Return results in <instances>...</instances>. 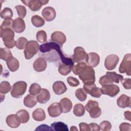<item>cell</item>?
I'll return each instance as SVG.
<instances>
[{"mask_svg": "<svg viewBox=\"0 0 131 131\" xmlns=\"http://www.w3.org/2000/svg\"><path fill=\"white\" fill-rule=\"evenodd\" d=\"M26 28L25 21L20 17H17L14 20L13 29L17 33L23 32Z\"/></svg>", "mask_w": 131, "mask_h": 131, "instance_id": "19", "label": "cell"}, {"mask_svg": "<svg viewBox=\"0 0 131 131\" xmlns=\"http://www.w3.org/2000/svg\"><path fill=\"white\" fill-rule=\"evenodd\" d=\"M41 89V87L39 84L36 83H34L30 85L29 90V92L30 94L35 96L40 92Z\"/></svg>", "mask_w": 131, "mask_h": 131, "instance_id": "38", "label": "cell"}, {"mask_svg": "<svg viewBox=\"0 0 131 131\" xmlns=\"http://www.w3.org/2000/svg\"><path fill=\"white\" fill-rule=\"evenodd\" d=\"M72 67L70 64L60 63L58 66V72L61 75L66 76L71 72Z\"/></svg>", "mask_w": 131, "mask_h": 131, "instance_id": "28", "label": "cell"}, {"mask_svg": "<svg viewBox=\"0 0 131 131\" xmlns=\"http://www.w3.org/2000/svg\"><path fill=\"white\" fill-rule=\"evenodd\" d=\"M90 130L93 131H99L100 130L99 125L95 123H91L89 124Z\"/></svg>", "mask_w": 131, "mask_h": 131, "instance_id": "47", "label": "cell"}, {"mask_svg": "<svg viewBox=\"0 0 131 131\" xmlns=\"http://www.w3.org/2000/svg\"><path fill=\"white\" fill-rule=\"evenodd\" d=\"M119 129L121 131H130L131 130V125L128 123L123 122L120 124L119 126Z\"/></svg>", "mask_w": 131, "mask_h": 131, "instance_id": "44", "label": "cell"}, {"mask_svg": "<svg viewBox=\"0 0 131 131\" xmlns=\"http://www.w3.org/2000/svg\"><path fill=\"white\" fill-rule=\"evenodd\" d=\"M101 90L102 94L108 95L111 97H115L120 92V89L119 86L114 84L103 85L101 88Z\"/></svg>", "mask_w": 131, "mask_h": 131, "instance_id": "9", "label": "cell"}, {"mask_svg": "<svg viewBox=\"0 0 131 131\" xmlns=\"http://www.w3.org/2000/svg\"><path fill=\"white\" fill-rule=\"evenodd\" d=\"M88 58V54L84 49L81 47H77L74 49L72 60L74 62H86Z\"/></svg>", "mask_w": 131, "mask_h": 131, "instance_id": "6", "label": "cell"}, {"mask_svg": "<svg viewBox=\"0 0 131 131\" xmlns=\"http://www.w3.org/2000/svg\"><path fill=\"white\" fill-rule=\"evenodd\" d=\"M14 20L12 19H8L4 20L2 23L1 26V30H4L5 29H13Z\"/></svg>", "mask_w": 131, "mask_h": 131, "instance_id": "39", "label": "cell"}, {"mask_svg": "<svg viewBox=\"0 0 131 131\" xmlns=\"http://www.w3.org/2000/svg\"><path fill=\"white\" fill-rule=\"evenodd\" d=\"M27 84L24 81H19L13 84L11 90V95L15 98L21 97L26 92Z\"/></svg>", "mask_w": 131, "mask_h": 131, "instance_id": "4", "label": "cell"}, {"mask_svg": "<svg viewBox=\"0 0 131 131\" xmlns=\"http://www.w3.org/2000/svg\"><path fill=\"white\" fill-rule=\"evenodd\" d=\"M84 108L89 113L90 117L92 118H97L99 117L102 113L101 108L99 107L98 102L95 100H89L85 105Z\"/></svg>", "mask_w": 131, "mask_h": 131, "instance_id": "3", "label": "cell"}, {"mask_svg": "<svg viewBox=\"0 0 131 131\" xmlns=\"http://www.w3.org/2000/svg\"><path fill=\"white\" fill-rule=\"evenodd\" d=\"M26 6H28L31 10L33 11H37L39 10L41 7L46 4H47L49 1H42V0H31V1H22Z\"/></svg>", "mask_w": 131, "mask_h": 131, "instance_id": "10", "label": "cell"}, {"mask_svg": "<svg viewBox=\"0 0 131 131\" xmlns=\"http://www.w3.org/2000/svg\"><path fill=\"white\" fill-rule=\"evenodd\" d=\"M80 131H89L90 130L89 125L88 124L84 122H81L79 124Z\"/></svg>", "mask_w": 131, "mask_h": 131, "instance_id": "45", "label": "cell"}, {"mask_svg": "<svg viewBox=\"0 0 131 131\" xmlns=\"http://www.w3.org/2000/svg\"><path fill=\"white\" fill-rule=\"evenodd\" d=\"M39 50V46L36 41H29L24 52L25 58L30 59L38 52Z\"/></svg>", "mask_w": 131, "mask_h": 131, "instance_id": "5", "label": "cell"}, {"mask_svg": "<svg viewBox=\"0 0 131 131\" xmlns=\"http://www.w3.org/2000/svg\"><path fill=\"white\" fill-rule=\"evenodd\" d=\"M53 130L51 127H50L46 124H42L38 126L36 129L35 130Z\"/></svg>", "mask_w": 131, "mask_h": 131, "instance_id": "46", "label": "cell"}, {"mask_svg": "<svg viewBox=\"0 0 131 131\" xmlns=\"http://www.w3.org/2000/svg\"><path fill=\"white\" fill-rule=\"evenodd\" d=\"M70 130H71V131H73V130L74 131V130H78V129L76 128V126H71Z\"/></svg>", "mask_w": 131, "mask_h": 131, "instance_id": "50", "label": "cell"}, {"mask_svg": "<svg viewBox=\"0 0 131 131\" xmlns=\"http://www.w3.org/2000/svg\"><path fill=\"white\" fill-rule=\"evenodd\" d=\"M48 112L50 116L57 117L62 113L59 103L55 102L52 103L48 108Z\"/></svg>", "mask_w": 131, "mask_h": 131, "instance_id": "14", "label": "cell"}, {"mask_svg": "<svg viewBox=\"0 0 131 131\" xmlns=\"http://www.w3.org/2000/svg\"><path fill=\"white\" fill-rule=\"evenodd\" d=\"M119 58L117 55L111 54L108 55L105 59L104 66L107 70H114L117 65Z\"/></svg>", "mask_w": 131, "mask_h": 131, "instance_id": "11", "label": "cell"}, {"mask_svg": "<svg viewBox=\"0 0 131 131\" xmlns=\"http://www.w3.org/2000/svg\"><path fill=\"white\" fill-rule=\"evenodd\" d=\"M15 8L17 11L19 17L24 18L27 14V10L25 6L22 5H17L15 7Z\"/></svg>", "mask_w": 131, "mask_h": 131, "instance_id": "40", "label": "cell"}, {"mask_svg": "<svg viewBox=\"0 0 131 131\" xmlns=\"http://www.w3.org/2000/svg\"><path fill=\"white\" fill-rule=\"evenodd\" d=\"M16 115L18 117L21 123H27L30 119L29 113L26 110H20L16 113Z\"/></svg>", "mask_w": 131, "mask_h": 131, "instance_id": "29", "label": "cell"}, {"mask_svg": "<svg viewBox=\"0 0 131 131\" xmlns=\"http://www.w3.org/2000/svg\"><path fill=\"white\" fill-rule=\"evenodd\" d=\"M100 129L103 131H108L112 128V124L108 121L104 120L102 121L99 125Z\"/></svg>", "mask_w": 131, "mask_h": 131, "instance_id": "41", "label": "cell"}, {"mask_svg": "<svg viewBox=\"0 0 131 131\" xmlns=\"http://www.w3.org/2000/svg\"><path fill=\"white\" fill-rule=\"evenodd\" d=\"M6 122L7 124L10 127L13 128L18 127L21 123V122L16 114H11L8 116L6 118Z\"/></svg>", "mask_w": 131, "mask_h": 131, "instance_id": "15", "label": "cell"}, {"mask_svg": "<svg viewBox=\"0 0 131 131\" xmlns=\"http://www.w3.org/2000/svg\"><path fill=\"white\" fill-rule=\"evenodd\" d=\"M53 90L56 95H61L67 90V87L64 83L62 81H55L52 86Z\"/></svg>", "mask_w": 131, "mask_h": 131, "instance_id": "21", "label": "cell"}, {"mask_svg": "<svg viewBox=\"0 0 131 131\" xmlns=\"http://www.w3.org/2000/svg\"><path fill=\"white\" fill-rule=\"evenodd\" d=\"M53 130L55 131H68V125L60 121L54 122L51 124Z\"/></svg>", "mask_w": 131, "mask_h": 131, "instance_id": "27", "label": "cell"}, {"mask_svg": "<svg viewBox=\"0 0 131 131\" xmlns=\"http://www.w3.org/2000/svg\"><path fill=\"white\" fill-rule=\"evenodd\" d=\"M67 82L72 87H76L80 84L79 80L77 78L72 76H69L67 78Z\"/></svg>", "mask_w": 131, "mask_h": 131, "instance_id": "42", "label": "cell"}, {"mask_svg": "<svg viewBox=\"0 0 131 131\" xmlns=\"http://www.w3.org/2000/svg\"><path fill=\"white\" fill-rule=\"evenodd\" d=\"M59 104L63 113H69L71 110L73 106L71 100L68 98L61 99L59 102Z\"/></svg>", "mask_w": 131, "mask_h": 131, "instance_id": "23", "label": "cell"}, {"mask_svg": "<svg viewBox=\"0 0 131 131\" xmlns=\"http://www.w3.org/2000/svg\"><path fill=\"white\" fill-rule=\"evenodd\" d=\"M5 46L8 49H12L14 47V46H15L16 45V41L14 39L13 40L11 41H9L8 42H5L4 43Z\"/></svg>", "mask_w": 131, "mask_h": 131, "instance_id": "48", "label": "cell"}, {"mask_svg": "<svg viewBox=\"0 0 131 131\" xmlns=\"http://www.w3.org/2000/svg\"><path fill=\"white\" fill-rule=\"evenodd\" d=\"M33 67L35 71L40 72L46 70L47 67V63L44 58L39 57L35 60Z\"/></svg>", "mask_w": 131, "mask_h": 131, "instance_id": "18", "label": "cell"}, {"mask_svg": "<svg viewBox=\"0 0 131 131\" xmlns=\"http://www.w3.org/2000/svg\"><path fill=\"white\" fill-rule=\"evenodd\" d=\"M11 90V86L10 83L7 81H2L0 84V93L1 94L8 93Z\"/></svg>", "mask_w": 131, "mask_h": 131, "instance_id": "33", "label": "cell"}, {"mask_svg": "<svg viewBox=\"0 0 131 131\" xmlns=\"http://www.w3.org/2000/svg\"><path fill=\"white\" fill-rule=\"evenodd\" d=\"M37 40L40 43H44L47 40V35L43 30L38 31L36 35Z\"/></svg>", "mask_w": 131, "mask_h": 131, "instance_id": "37", "label": "cell"}, {"mask_svg": "<svg viewBox=\"0 0 131 131\" xmlns=\"http://www.w3.org/2000/svg\"><path fill=\"white\" fill-rule=\"evenodd\" d=\"M130 114L131 113L130 111H125L124 113V116L125 118L128 121H130Z\"/></svg>", "mask_w": 131, "mask_h": 131, "instance_id": "49", "label": "cell"}, {"mask_svg": "<svg viewBox=\"0 0 131 131\" xmlns=\"http://www.w3.org/2000/svg\"><path fill=\"white\" fill-rule=\"evenodd\" d=\"M51 96L49 91L46 89H41L40 92L37 94L36 98L37 101L41 104L47 102L50 99Z\"/></svg>", "mask_w": 131, "mask_h": 131, "instance_id": "20", "label": "cell"}, {"mask_svg": "<svg viewBox=\"0 0 131 131\" xmlns=\"http://www.w3.org/2000/svg\"><path fill=\"white\" fill-rule=\"evenodd\" d=\"M123 78L122 75L117 74L115 72H107L106 74L101 76L99 80V83L102 85L111 84L113 83H118Z\"/></svg>", "mask_w": 131, "mask_h": 131, "instance_id": "2", "label": "cell"}, {"mask_svg": "<svg viewBox=\"0 0 131 131\" xmlns=\"http://www.w3.org/2000/svg\"><path fill=\"white\" fill-rule=\"evenodd\" d=\"M100 56L95 52H91L88 54V58L86 64L92 68L97 67L100 62Z\"/></svg>", "mask_w": 131, "mask_h": 131, "instance_id": "16", "label": "cell"}, {"mask_svg": "<svg viewBox=\"0 0 131 131\" xmlns=\"http://www.w3.org/2000/svg\"><path fill=\"white\" fill-rule=\"evenodd\" d=\"M13 57L11 51L7 48H2L0 50V58L1 59L7 61L11 57Z\"/></svg>", "mask_w": 131, "mask_h": 131, "instance_id": "30", "label": "cell"}, {"mask_svg": "<svg viewBox=\"0 0 131 131\" xmlns=\"http://www.w3.org/2000/svg\"><path fill=\"white\" fill-rule=\"evenodd\" d=\"M119 71L120 73H126L128 76L131 75V54H126L120 64Z\"/></svg>", "mask_w": 131, "mask_h": 131, "instance_id": "7", "label": "cell"}, {"mask_svg": "<svg viewBox=\"0 0 131 131\" xmlns=\"http://www.w3.org/2000/svg\"><path fill=\"white\" fill-rule=\"evenodd\" d=\"M76 98L80 101H84L87 98V93L82 88L77 89L75 93Z\"/></svg>", "mask_w": 131, "mask_h": 131, "instance_id": "35", "label": "cell"}, {"mask_svg": "<svg viewBox=\"0 0 131 131\" xmlns=\"http://www.w3.org/2000/svg\"><path fill=\"white\" fill-rule=\"evenodd\" d=\"M1 37L3 39L4 43L11 41L14 40V31L11 29L1 30Z\"/></svg>", "mask_w": 131, "mask_h": 131, "instance_id": "17", "label": "cell"}, {"mask_svg": "<svg viewBox=\"0 0 131 131\" xmlns=\"http://www.w3.org/2000/svg\"><path fill=\"white\" fill-rule=\"evenodd\" d=\"M51 39L52 42H55L60 46H62L66 42L67 38L65 34L61 31H55L51 34Z\"/></svg>", "mask_w": 131, "mask_h": 131, "instance_id": "13", "label": "cell"}, {"mask_svg": "<svg viewBox=\"0 0 131 131\" xmlns=\"http://www.w3.org/2000/svg\"><path fill=\"white\" fill-rule=\"evenodd\" d=\"M31 23L36 27H40L45 25L44 19L38 15H35L31 17Z\"/></svg>", "mask_w": 131, "mask_h": 131, "instance_id": "31", "label": "cell"}, {"mask_svg": "<svg viewBox=\"0 0 131 131\" xmlns=\"http://www.w3.org/2000/svg\"><path fill=\"white\" fill-rule=\"evenodd\" d=\"M28 41L27 38L24 37H20L17 39L16 41V47L19 50L25 49Z\"/></svg>", "mask_w": 131, "mask_h": 131, "instance_id": "36", "label": "cell"}, {"mask_svg": "<svg viewBox=\"0 0 131 131\" xmlns=\"http://www.w3.org/2000/svg\"><path fill=\"white\" fill-rule=\"evenodd\" d=\"M83 89L87 94L95 98H99L102 94L101 88L97 87L94 82L84 83Z\"/></svg>", "mask_w": 131, "mask_h": 131, "instance_id": "8", "label": "cell"}, {"mask_svg": "<svg viewBox=\"0 0 131 131\" xmlns=\"http://www.w3.org/2000/svg\"><path fill=\"white\" fill-rule=\"evenodd\" d=\"M41 14L44 19L47 21L53 20L56 15L55 9L52 7H47L43 8Z\"/></svg>", "mask_w": 131, "mask_h": 131, "instance_id": "12", "label": "cell"}, {"mask_svg": "<svg viewBox=\"0 0 131 131\" xmlns=\"http://www.w3.org/2000/svg\"><path fill=\"white\" fill-rule=\"evenodd\" d=\"M24 105L29 108H32L34 107L37 103V100L34 95L31 94L27 95L24 99Z\"/></svg>", "mask_w": 131, "mask_h": 131, "instance_id": "24", "label": "cell"}, {"mask_svg": "<svg viewBox=\"0 0 131 131\" xmlns=\"http://www.w3.org/2000/svg\"><path fill=\"white\" fill-rule=\"evenodd\" d=\"M0 15L1 18L4 19L5 20L11 19L13 16L12 10L10 8L6 7L1 12Z\"/></svg>", "mask_w": 131, "mask_h": 131, "instance_id": "34", "label": "cell"}, {"mask_svg": "<svg viewBox=\"0 0 131 131\" xmlns=\"http://www.w3.org/2000/svg\"><path fill=\"white\" fill-rule=\"evenodd\" d=\"M6 63L10 71L12 72L16 71L19 67V62L18 60L13 56L6 61Z\"/></svg>", "mask_w": 131, "mask_h": 131, "instance_id": "25", "label": "cell"}, {"mask_svg": "<svg viewBox=\"0 0 131 131\" xmlns=\"http://www.w3.org/2000/svg\"><path fill=\"white\" fill-rule=\"evenodd\" d=\"M46 114L44 110L41 108L35 109L32 113V117L35 121H42L46 119Z\"/></svg>", "mask_w": 131, "mask_h": 131, "instance_id": "26", "label": "cell"}, {"mask_svg": "<svg viewBox=\"0 0 131 131\" xmlns=\"http://www.w3.org/2000/svg\"><path fill=\"white\" fill-rule=\"evenodd\" d=\"M85 113V108L83 104L77 103L75 104L73 108L74 114L77 117L82 116Z\"/></svg>", "mask_w": 131, "mask_h": 131, "instance_id": "32", "label": "cell"}, {"mask_svg": "<svg viewBox=\"0 0 131 131\" xmlns=\"http://www.w3.org/2000/svg\"><path fill=\"white\" fill-rule=\"evenodd\" d=\"M79 78L83 83H93L95 81V72L93 68L87 64L83 67L78 73Z\"/></svg>", "mask_w": 131, "mask_h": 131, "instance_id": "1", "label": "cell"}, {"mask_svg": "<svg viewBox=\"0 0 131 131\" xmlns=\"http://www.w3.org/2000/svg\"><path fill=\"white\" fill-rule=\"evenodd\" d=\"M117 105L121 108H125L130 107V98L129 96L124 94H122L117 100Z\"/></svg>", "mask_w": 131, "mask_h": 131, "instance_id": "22", "label": "cell"}, {"mask_svg": "<svg viewBox=\"0 0 131 131\" xmlns=\"http://www.w3.org/2000/svg\"><path fill=\"white\" fill-rule=\"evenodd\" d=\"M121 81L125 89L130 90L131 89V79L130 78H123L121 80Z\"/></svg>", "mask_w": 131, "mask_h": 131, "instance_id": "43", "label": "cell"}]
</instances>
